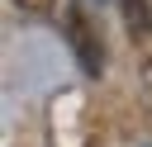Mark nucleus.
I'll return each mask as SVG.
<instances>
[{
    "instance_id": "7ed1b4c3",
    "label": "nucleus",
    "mask_w": 152,
    "mask_h": 147,
    "mask_svg": "<svg viewBox=\"0 0 152 147\" xmlns=\"http://www.w3.org/2000/svg\"><path fill=\"white\" fill-rule=\"evenodd\" d=\"M19 9H28V14H52L57 9V0H14Z\"/></svg>"
},
{
    "instance_id": "f03ea898",
    "label": "nucleus",
    "mask_w": 152,
    "mask_h": 147,
    "mask_svg": "<svg viewBox=\"0 0 152 147\" xmlns=\"http://www.w3.org/2000/svg\"><path fill=\"white\" fill-rule=\"evenodd\" d=\"M124 24H128V38L142 43L152 33V19H147V0H124Z\"/></svg>"
},
{
    "instance_id": "20e7f679",
    "label": "nucleus",
    "mask_w": 152,
    "mask_h": 147,
    "mask_svg": "<svg viewBox=\"0 0 152 147\" xmlns=\"http://www.w3.org/2000/svg\"><path fill=\"white\" fill-rule=\"evenodd\" d=\"M100 5H104V0H100Z\"/></svg>"
},
{
    "instance_id": "f257e3e1",
    "label": "nucleus",
    "mask_w": 152,
    "mask_h": 147,
    "mask_svg": "<svg viewBox=\"0 0 152 147\" xmlns=\"http://www.w3.org/2000/svg\"><path fill=\"white\" fill-rule=\"evenodd\" d=\"M62 28H66V43H71L81 71H86V76H100V71H104V38H100V28L90 24V14H86L81 0H71V5L62 9Z\"/></svg>"
}]
</instances>
